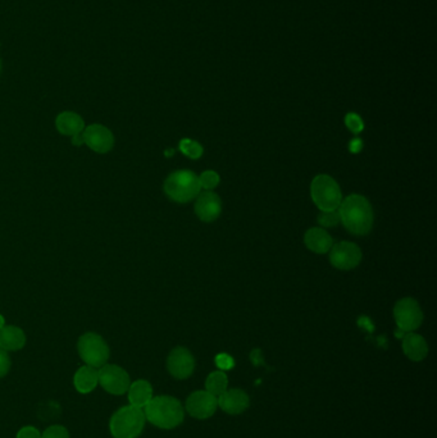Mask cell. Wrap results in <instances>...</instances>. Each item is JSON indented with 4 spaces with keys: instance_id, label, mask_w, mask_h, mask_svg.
I'll use <instances>...</instances> for the list:
<instances>
[{
    "instance_id": "obj_1",
    "label": "cell",
    "mask_w": 437,
    "mask_h": 438,
    "mask_svg": "<svg viewBox=\"0 0 437 438\" xmlns=\"http://www.w3.org/2000/svg\"><path fill=\"white\" fill-rule=\"evenodd\" d=\"M340 222L349 232L365 236L373 226V209L371 203L362 195L353 194L344 199L339 206Z\"/></svg>"
},
{
    "instance_id": "obj_2",
    "label": "cell",
    "mask_w": 437,
    "mask_h": 438,
    "mask_svg": "<svg viewBox=\"0 0 437 438\" xmlns=\"http://www.w3.org/2000/svg\"><path fill=\"white\" fill-rule=\"evenodd\" d=\"M145 418L162 430H172L179 426L185 412L177 399L172 396H157L145 406Z\"/></svg>"
},
{
    "instance_id": "obj_3",
    "label": "cell",
    "mask_w": 437,
    "mask_h": 438,
    "mask_svg": "<svg viewBox=\"0 0 437 438\" xmlns=\"http://www.w3.org/2000/svg\"><path fill=\"white\" fill-rule=\"evenodd\" d=\"M145 421L143 409L128 405L112 415L109 428L115 438H137L143 432Z\"/></svg>"
},
{
    "instance_id": "obj_4",
    "label": "cell",
    "mask_w": 437,
    "mask_h": 438,
    "mask_svg": "<svg viewBox=\"0 0 437 438\" xmlns=\"http://www.w3.org/2000/svg\"><path fill=\"white\" fill-rule=\"evenodd\" d=\"M199 177L191 170H176L164 181V192L171 200L188 203L200 194Z\"/></svg>"
},
{
    "instance_id": "obj_5",
    "label": "cell",
    "mask_w": 437,
    "mask_h": 438,
    "mask_svg": "<svg viewBox=\"0 0 437 438\" xmlns=\"http://www.w3.org/2000/svg\"><path fill=\"white\" fill-rule=\"evenodd\" d=\"M313 203L321 212L338 210L342 201L339 183L329 175H318L311 185Z\"/></svg>"
},
{
    "instance_id": "obj_6",
    "label": "cell",
    "mask_w": 437,
    "mask_h": 438,
    "mask_svg": "<svg viewBox=\"0 0 437 438\" xmlns=\"http://www.w3.org/2000/svg\"><path fill=\"white\" fill-rule=\"evenodd\" d=\"M77 349L81 359L90 367L100 368L107 364L109 348L107 342L97 333L89 332L82 335L77 344Z\"/></svg>"
},
{
    "instance_id": "obj_7",
    "label": "cell",
    "mask_w": 437,
    "mask_h": 438,
    "mask_svg": "<svg viewBox=\"0 0 437 438\" xmlns=\"http://www.w3.org/2000/svg\"><path fill=\"white\" fill-rule=\"evenodd\" d=\"M394 318L398 324V328L408 333L416 331L420 327L423 321V313L420 310V304L414 299L404 297L395 305Z\"/></svg>"
},
{
    "instance_id": "obj_8",
    "label": "cell",
    "mask_w": 437,
    "mask_h": 438,
    "mask_svg": "<svg viewBox=\"0 0 437 438\" xmlns=\"http://www.w3.org/2000/svg\"><path fill=\"white\" fill-rule=\"evenodd\" d=\"M99 384L112 395H124L130 387V376L124 368L104 364L98 370Z\"/></svg>"
},
{
    "instance_id": "obj_9",
    "label": "cell",
    "mask_w": 437,
    "mask_h": 438,
    "mask_svg": "<svg viewBox=\"0 0 437 438\" xmlns=\"http://www.w3.org/2000/svg\"><path fill=\"white\" fill-rule=\"evenodd\" d=\"M330 261L340 270L354 269L362 261V250L354 242H338L331 248Z\"/></svg>"
},
{
    "instance_id": "obj_10",
    "label": "cell",
    "mask_w": 437,
    "mask_h": 438,
    "mask_svg": "<svg viewBox=\"0 0 437 438\" xmlns=\"http://www.w3.org/2000/svg\"><path fill=\"white\" fill-rule=\"evenodd\" d=\"M218 408L217 397L208 391H197L186 400V410L195 419L211 418Z\"/></svg>"
},
{
    "instance_id": "obj_11",
    "label": "cell",
    "mask_w": 437,
    "mask_h": 438,
    "mask_svg": "<svg viewBox=\"0 0 437 438\" xmlns=\"http://www.w3.org/2000/svg\"><path fill=\"white\" fill-rule=\"evenodd\" d=\"M167 368L171 376L177 379H186L195 369V359L185 348H176L171 351L167 359Z\"/></svg>"
},
{
    "instance_id": "obj_12",
    "label": "cell",
    "mask_w": 437,
    "mask_h": 438,
    "mask_svg": "<svg viewBox=\"0 0 437 438\" xmlns=\"http://www.w3.org/2000/svg\"><path fill=\"white\" fill-rule=\"evenodd\" d=\"M84 143L94 152L104 154L112 150L115 145V137L107 127L101 125H91L82 131Z\"/></svg>"
},
{
    "instance_id": "obj_13",
    "label": "cell",
    "mask_w": 437,
    "mask_h": 438,
    "mask_svg": "<svg viewBox=\"0 0 437 438\" xmlns=\"http://www.w3.org/2000/svg\"><path fill=\"white\" fill-rule=\"evenodd\" d=\"M195 213L203 222H213L222 213V201L212 191L200 192L197 197Z\"/></svg>"
},
{
    "instance_id": "obj_14",
    "label": "cell",
    "mask_w": 437,
    "mask_h": 438,
    "mask_svg": "<svg viewBox=\"0 0 437 438\" xmlns=\"http://www.w3.org/2000/svg\"><path fill=\"white\" fill-rule=\"evenodd\" d=\"M217 400L223 412L231 415L241 414L249 408V396L239 388H227L220 397H217Z\"/></svg>"
},
{
    "instance_id": "obj_15",
    "label": "cell",
    "mask_w": 437,
    "mask_h": 438,
    "mask_svg": "<svg viewBox=\"0 0 437 438\" xmlns=\"http://www.w3.org/2000/svg\"><path fill=\"white\" fill-rule=\"evenodd\" d=\"M304 242L309 250L315 254H326L331 250L333 240L324 228L314 227L308 230L304 236Z\"/></svg>"
},
{
    "instance_id": "obj_16",
    "label": "cell",
    "mask_w": 437,
    "mask_h": 438,
    "mask_svg": "<svg viewBox=\"0 0 437 438\" xmlns=\"http://www.w3.org/2000/svg\"><path fill=\"white\" fill-rule=\"evenodd\" d=\"M402 351L413 361H420L427 357L429 346L422 336L408 332L402 339Z\"/></svg>"
},
{
    "instance_id": "obj_17",
    "label": "cell",
    "mask_w": 437,
    "mask_h": 438,
    "mask_svg": "<svg viewBox=\"0 0 437 438\" xmlns=\"http://www.w3.org/2000/svg\"><path fill=\"white\" fill-rule=\"evenodd\" d=\"M55 126L61 134L64 136H71V137L82 134V131L85 130L84 119L77 113H73V112L61 113L57 117Z\"/></svg>"
},
{
    "instance_id": "obj_18",
    "label": "cell",
    "mask_w": 437,
    "mask_h": 438,
    "mask_svg": "<svg viewBox=\"0 0 437 438\" xmlns=\"http://www.w3.org/2000/svg\"><path fill=\"white\" fill-rule=\"evenodd\" d=\"M26 344L25 332L14 326H7L0 330V349L17 351Z\"/></svg>"
},
{
    "instance_id": "obj_19",
    "label": "cell",
    "mask_w": 437,
    "mask_h": 438,
    "mask_svg": "<svg viewBox=\"0 0 437 438\" xmlns=\"http://www.w3.org/2000/svg\"><path fill=\"white\" fill-rule=\"evenodd\" d=\"M98 384V370L90 366L81 367L73 378V385L81 394H89L94 391Z\"/></svg>"
},
{
    "instance_id": "obj_20",
    "label": "cell",
    "mask_w": 437,
    "mask_h": 438,
    "mask_svg": "<svg viewBox=\"0 0 437 438\" xmlns=\"http://www.w3.org/2000/svg\"><path fill=\"white\" fill-rule=\"evenodd\" d=\"M153 399V387L148 381L139 379L128 387L130 405L143 409Z\"/></svg>"
},
{
    "instance_id": "obj_21",
    "label": "cell",
    "mask_w": 437,
    "mask_h": 438,
    "mask_svg": "<svg viewBox=\"0 0 437 438\" xmlns=\"http://www.w3.org/2000/svg\"><path fill=\"white\" fill-rule=\"evenodd\" d=\"M229 379L222 370H217L211 373L206 381V391L213 395L215 397H220L227 390Z\"/></svg>"
},
{
    "instance_id": "obj_22",
    "label": "cell",
    "mask_w": 437,
    "mask_h": 438,
    "mask_svg": "<svg viewBox=\"0 0 437 438\" xmlns=\"http://www.w3.org/2000/svg\"><path fill=\"white\" fill-rule=\"evenodd\" d=\"M179 150L191 159H199L204 152L200 143L190 139H184L179 141Z\"/></svg>"
},
{
    "instance_id": "obj_23",
    "label": "cell",
    "mask_w": 437,
    "mask_h": 438,
    "mask_svg": "<svg viewBox=\"0 0 437 438\" xmlns=\"http://www.w3.org/2000/svg\"><path fill=\"white\" fill-rule=\"evenodd\" d=\"M199 182H200V188H204L206 191H211L212 188L218 186L220 176L215 170H206L199 177Z\"/></svg>"
},
{
    "instance_id": "obj_24",
    "label": "cell",
    "mask_w": 437,
    "mask_h": 438,
    "mask_svg": "<svg viewBox=\"0 0 437 438\" xmlns=\"http://www.w3.org/2000/svg\"><path fill=\"white\" fill-rule=\"evenodd\" d=\"M318 223L323 227H333L340 223V215L338 210H332V212H321V215H318Z\"/></svg>"
},
{
    "instance_id": "obj_25",
    "label": "cell",
    "mask_w": 437,
    "mask_h": 438,
    "mask_svg": "<svg viewBox=\"0 0 437 438\" xmlns=\"http://www.w3.org/2000/svg\"><path fill=\"white\" fill-rule=\"evenodd\" d=\"M345 125L348 126L349 130L353 132V134H359L363 131L365 128V123L362 121V118L356 115V113H349L345 117Z\"/></svg>"
},
{
    "instance_id": "obj_26",
    "label": "cell",
    "mask_w": 437,
    "mask_h": 438,
    "mask_svg": "<svg viewBox=\"0 0 437 438\" xmlns=\"http://www.w3.org/2000/svg\"><path fill=\"white\" fill-rule=\"evenodd\" d=\"M41 438H70V433L62 426H52L44 430Z\"/></svg>"
},
{
    "instance_id": "obj_27",
    "label": "cell",
    "mask_w": 437,
    "mask_h": 438,
    "mask_svg": "<svg viewBox=\"0 0 437 438\" xmlns=\"http://www.w3.org/2000/svg\"><path fill=\"white\" fill-rule=\"evenodd\" d=\"M215 366L220 368L221 370H229L235 366L233 359L229 354H218L215 357Z\"/></svg>"
},
{
    "instance_id": "obj_28",
    "label": "cell",
    "mask_w": 437,
    "mask_h": 438,
    "mask_svg": "<svg viewBox=\"0 0 437 438\" xmlns=\"http://www.w3.org/2000/svg\"><path fill=\"white\" fill-rule=\"evenodd\" d=\"M10 369V359L6 350L0 349V378L8 375Z\"/></svg>"
},
{
    "instance_id": "obj_29",
    "label": "cell",
    "mask_w": 437,
    "mask_h": 438,
    "mask_svg": "<svg viewBox=\"0 0 437 438\" xmlns=\"http://www.w3.org/2000/svg\"><path fill=\"white\" fill-rule=\"evenodd\" d=\"M17 438H41V433L35 427H23L18 430Z\"/></svg>"
},
{
    "instance_id": "obj_30",
    "label": "cell",
    "mask_w": 437,
    "mask_h": 438,
    "mask_svg": "<svg viewBox=\"0 0 437 438\" xmlns=\"http://www.w3.org/2000/svg\"><path fill=\"white\" fill-rule=\"evenodd\" d=\"M350 152H359L362 150V148H363V141L362 140H359V139H354L351 143H350Z\"/></svg>"
},
{
    "instance_id": "obj_31",
    "label": "cell",
    "mask_w": 437,
    "mask_h": 438,
    "mask_svg": "<svg viewBox=\"0 0 437 438\" xmlns=\"http://www.w3.org/2000/svg\"><path fill=\"white\" fill-rule=\"evenodd\" d=\"M251 360L254 361V364L263 363V359L260 358V350H254V351L251 352Z\"/></svg>"
},
{
    "instance_id": "obj_32",
    "label": "cell",
    "mask_w": 437,
    "mask_h": 438,
    "mask_svg": "<svg viewBox=\"0 0 437 438\" xmlns=\"http://www.w3.org/2000/svg\"><path fill=\"white\" fill-rule=\"evenodd\" d=\"M72 143L73 145H82L84 143V139H82V135H77V136H73L72 137Z\"/></svg>"
},
{
    "instance_id": "obj_33",
    "label": "cell",
    "mask_w": 437,
    "mask_h": 438,
    "mask_svg": "<svg viewBox=\"0 0 437 438\" xmlns=\"http://www.w3.org/2000/svg\"><path fill=\"white\" fill-rule=\"evenodd\" d=\"M4 324H6V319H4V317H3V315H0V330H1L3 327H6Z\"/></svg>"
},
{
    "instance_id": "obj_34",
    "label": "cell",
    "mask_w": 437,
    "mask_h": 438,
    "mask_svg": "<svg viewBox=\"0 0 437 438\" xmlns=\"http://www.w3.org/2000/svg\"><path fill=\"white\" fill-rule=\"evenodd\" d=\"M172 154H173V150H167V152H166V155H167V157H168V155H172Z\"/></svg>"
},
{
    "instance_id": "obj_35",
    "label": "cell",
    "mask_w": 437,
    "mask_h": 438,
    "mask_svg": "<svg viewBox=\"0 0 437 438\" xmlns=\"http://www.w3.org/2000/svg\"><path fill=\"white\" fill-rule=\"evenodd\" d=\"M0 71H1V63H0Z\"/></svg>"
}]
</instances>
